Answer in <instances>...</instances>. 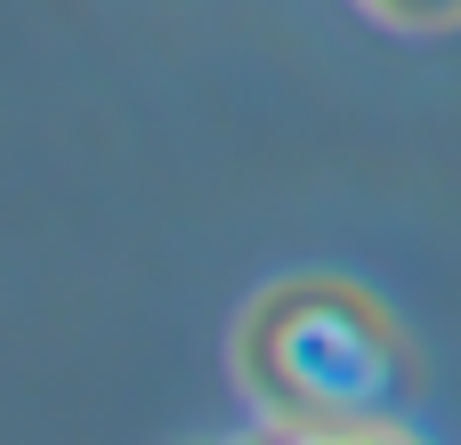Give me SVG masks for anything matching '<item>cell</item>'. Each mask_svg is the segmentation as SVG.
<instances>
[{"label": "cell", "instance_id": "6da1fadb", "mask_svg": "<svg viewBox=\"0 0 461 445\" xmlns=\"http://www.w3.org/2000/svg\"><path fill=\"white\" fill-rule=\"evenodd\" d=\"M227 381L251 397L259 422L373 430V422H413L429 373L405 316L373 284L340 268H284L235 308Z\"/></svg>", "mask_w": 461, "mask_h": 445}, {"label": "cell", "instance_id": "7a4b0ae2", "mask_svg": "<svg viewBox=\"0 0 461 445\" xmlns=\"http://www.w3.org/2000/svg\"><path fill=\"white\" fill-rule=\"evenodd\" d=\"M227 445H429L413 422H373V430H284V422H259Z\"/></svg>", "mask_w": 461, "mask_h": 445}, {"label": "cell", "instance_id": "277c9868", "mask_svg": "<svg viewBox=\"0 0 461 445\" xmlns=\"http://www.w3.org/2000/svg\"><path fill=\"white\" fill-rule=\"evenodd\" d=\"M211 445H227V438H211Z\"/></svg>", "mask_w": 461, "mask_h": 445}, {"label": "cell", "instance_id": "3957f363", "mask_svg": "<svg viewBox=\"0 0 461 445\" xmlns=\"http://www.w3.org/2000/svg\"><path fill=\"white\" fill-rule=\"evenodd\" d=\"M373 24H389V32H413V41H429V32H461V0H357Z\"/></svg>", "mask_w": 461, "mask_h": 445}]
</instances>
